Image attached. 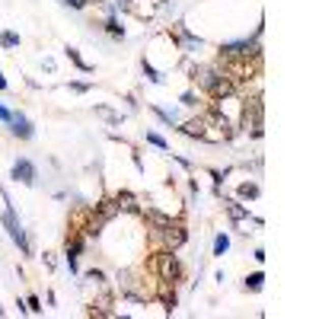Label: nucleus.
I'll return each mask as SVG.
<instances>
[{"instance_id":"10","label":"nucleus","mask_w":319,"mask_h":319,"mask_svg":"<svg viewBox=\"0 0 319 319\" xmlns=\"http://www.w3.org/2000/svg\"><path fill=\"white\" fill-rule=\"evenodd\" d=\"M262 284H265V275H262V271H255V275L246 278V291H262Z\"/></svg>"},{"instance_id":"20","label":"nucleus","mask_w":319,"mask_h":319,"mask_svg":"<svg viewBox=\"0 0 319 319\" xmlns=\"http://www.w3.org/2000/svg\"><path fill=\"white\" fill-rule=\"evenodd\" d=\"M0 122H13V112H10L7 105H0Z\"/></svg>"},{"instance_id":"2","label":"nucleus","mask_w":319,"mask_h":319,"mask_svg":"<svg viewBox=\"0 0 319 319\" xmlns=\"http://www.w3.org/2000/svg\"><path fill=\"white\" fill-rule=\"evenodd\" d=\"M147 275L150 278H166V281H182V262L169 249H157L147 258Z\"/></svg>"},{"instance_id":"11","label":"nucleus","mask_w":319,"mask_h":319,"mask_svg":"<svg viewBox=\"0 0 319 319\" xmlns=\"http://www.w3.org/2000/svg\"><path fill=\"white\" fill-rule=\"evenodd\" d=\"M67 57H70V61H74V64H77L80 70H83V74H90V70H93V67H90V64L83 61V57H80V51H77V48H67Z\"/></svg>"},{"instance_id":"15","label":"nucleus","mask_w":319,"mask_h":319,"mask_svg":"<svg viewBox=\"0 0 319 319\" xmlns=\"http://www.w3.org/2000/svg\"><path fill=\"white\" fill-rule=\"evenodd\" d=\"M90 86L93 83H86V80H74V83H70V90H74V93H90Z\"/></svg>"},{"instance_id":"3","label":"nucleus","mask_w":319,"mask_h":319,"mask_svg":"<svg viewBox=\"0 0 319 319\" xmlns=\"http://www.w3.org/2000/svg\"><path fill=\"white\" fill-rule=\"evenodd\" d=\"M4 201H7V211H4V227H7V233H10V240H13V243L19 246V252L29 258V255H32V246H29L26 233H22V227H19V220H16V211H13V201L7 198V192H4Z\"/></svg>"},{"instance_id":"21","label":"nucleus","mask_w":319,"mask_h":319,"mask_svg":"<svg viewBox=\"0 0 319 319\" xmlns=\"http://www.w3.org/2000/svg\"><path fill=\"white\" fill-rule=\"evenodd\" d=\"M0 90H7V80H4V74H0Z\"/></svg>"},{"instance_id":"1","label":"nucleus","mask_w":319,"mask_h":319,"mask_svg":"<svg viewBox=\"0 0 319 319\" xmlns=\"http://www.w3.org/2000/svg\"><path fill=\"white\" fill-rule=\"evenodd\" d=\"M262 26L252 32V39H240V42H223L217 57H227V61H255L262 57Z\"/></svg>"},{"instance_id":"5","label":"nucleus","mask_w":319,"mask_h":319,"mask_svg":"<svg viewBox=\"0 0 319 319\" xmlns=\"http://www.w3.org/2000/svg\"><path fill=\"white\" fill-rule=\"evenodd\" d=\"M13 179L22 182V185H35V166L29 160H16L13 163Z\"/></svg>"},{"instance_id":"8","label":"nucleus","mask_w":319,"mask_h":319,"mask_svg":"<svg viewBox=\"0 0 319 319\" xmlns=\"http://www.w3.org/2000/svg\"><path fill=\"white\" fill-rule=\"evenodd\" d=\"M227 214H230L233 223H240V220H249V208H243L240 201H230L227 205Z\"/></svg>"},{"instance_id":"16","label":"nucleus","mask_w":319,"mask_h":319,"mask_svg":"<svg viewBox=\"0 0 319 319\" xmlns=\"http://www.w3.org/2000/svg\"><path fill=\"white\" fill-rule=\"evenodd\" d=\"M26 310H32V313H42V300H39V297H26Z\"/></svg>"},{"instance_id":"9","label":"nucleus","mask_w":319,"mask_h":319,"mask_svg":"<svg viewBox=\"0 0 319 319\" xmlns=\"http://www.w3.org/2000/svg\"><path fill=\"white\" fill-rule=\"evenodd\" d=\"M227 249H230V236L227 233H217L214 236V255H223Z\"/></svg>"},{"instance_id":"7","label":"nucleus","mask_w":319,"mask_h":319,"mask_svg":"<svg viewBox=\"0 0 319 319\" xmlns=\"http://www.w3.org/2000/svg\"><path fill=\"white\" fill-rule=\"evenodd\" d=\"M102 29L112 35V39H125V26L118 22V16L112 13V16H105V22H102Z\"/></svg>"},{"instance_id":"12","label":"nucleus","mask_w":319,"mask_h":319,"mask_svg":"<svg viewBox=\"0 0 319 319\" xmlns=\"http://www.w3.org/2000/svg\"><path fill=\"white\" fill-rule=\"evenodd\" d=\"M0 45H4V48H16V45H19V35H16V32H4V35H0Z\"/></svg>"},{"instance_id":"17","label":"nucleus","mask_w":319,"mask_h":319,"mask_svg":"<svg viewBox=\"0 0 319 319\" xmlns=\"http://www.w3.org/2000/svg\"><path fill=\"white\" fill-rule=\"evenodd\" d=\"M182 105H188V109H192V105H198V96H195V93H185V96H182Z\"/></svg>"},{"instance_id":"18","label":"nucleus","mask_w":319,"mask_h":319,"mask_svg":"<svg viewBox=\"0 0 319 319\" xmlns=\"http://www.w3.org/2000/svg\"><path fill=\"white\" fill-rule=\"evenodd\" d=\"M243 195H246V198H255V195H258V185H255V182H252V185H243Z\"/></svg>"},{"instance_id":"4","label":"nucleus","mask_w":319,"mask_h":319,"mask_svg":"<svg viewBox=\"0 0 319 319\" xmlns=\"http://www.w3.org/2000/svg\"><path fill=\"white\" fill-rule=\"evenodd\" d=\"M86 236L83 233H67V246H64V255H67V268L74 271V275H80V265H77V258H80V252L86 249Z\"/></svg>"},{"instance_id":"6","label":"nucleus","mask_w":319,"mask_h":319,"mask_svg":"<svg viewBox=\"0 0 319 319\" xmlns=\"http://www.w3.org/2000/svg\"><path fill=\"white\" fill-rule=\"evenodd\" d=\"M10 125H13V134H16V137H22V140L32 137V122H29L22 112H13V122H10Z\"/></svg>"},{"instance_id":"14","label":"nucleus","mask_w":319,"mask_h":319,"mask_svg":"<svg viewBox=\"0 0 319 319\" xmlns=\"http://www.w3.org/2000/svg\"><path fill=\"white\" fill-rule=\"evenodd\" d=\"M147 144H153V147H160V150H166V140H163L160 134H153V131L147 134Z\"/></svg>"},{"instance_id":"19","label":"nucleus","mask_w":319,"mask_h":319,"mask_svg":"<svg viewBox=\"0 0 319 319\" xmlns=\"http://www.w3.org/2000/svg\"><path fill=\"white\" fill-rule=\"evenodd\" d=\"M115 10H134V0H115Z\"/></svg>"},{"instance_id":"13","label":"nucleus","mask_w":319,"mask_h":319,"mask_svg":"<svg viewBox=\"0 0 319 319\" xmlns=\"http://www.w3.org/2000/svg\"><path fill=\"white\" fill-rule=\"evenodd\" d=\"M144 74H147V80H153V83H163V74H160V70H153L147 61H144Z\"/></svg>"}]
</instances>
